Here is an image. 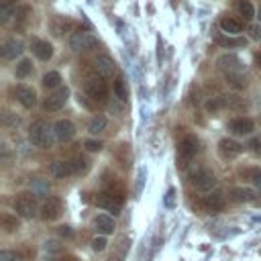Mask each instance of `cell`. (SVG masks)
Listing matches in <instances>:
<instances>
[{
    "label": "cell",
    "instance_id": "41",
    "mask_svg": "<svg viewBox=\"0 0 261 261\" xmlns=\"http://www.w3.org/2000/svg\"><path fill=\"white\" fill-rule=\"evenodd\" d=\"M255 155H261V137H253L251 141H249V145H247Z\"/></svg>",
    "mask_w": 261,
    "mask_h": 261
},
{
    "label": "cell",
    "instance_id": "42",
    "mask_svg": "<svg viewBox=\"0 0 261 261\" xmlns=\"http://www.w3.org/2000/svg\"><path fill=\"white\" fill-rule=\"evenodd\" d=\"M249 37L253 41H261V24H251L249 27Z\"/></svg>",
    "mask_w": 261,
    "mask_h": 261
},
{
    "label": "cell",
    "instance_id": "39",
    "mask_svg": "<svg viewBox=\"0 0 261 261\" xmlns=\"http://www.w3.org/2000/svg\"><path fill=\"white\" fill-rule=\"evenodd\" d=\"M4 124L6 126H18L20 124V118L16 114H12V112H6L4 114Z\"/></svg>",
    "mask_w": 261,
    "mask_h": 261
},
{
    "label": "cell",
    "instance_id": "5",
    "mask_svg": "<svg viewBox=\"0 0 261 261\" xmlns=\"http://www.w3.org/2000/svg\"><path fill=\"white\" fill-rule=\"evenodd\" d=\"M190 181H192V186H194L196 190H200V192H212V188L216 186L214 173H212L210 169H206V167H198L196 171H192V173H190Z\"/></svg>",
    "mask_w": 261,
    "mask_h": 261
},
{
    "label": "cell",
    "instance_id": "13",
    "mask_svg": "<svg viewBox=\"0 0 261 261\" xmlns=\"http://www.w3.org/2000/svg\"><path fill=\"white\" fill-rule=\"evenodd\" d=\"M255 128V122L247 116H237L232 120H228V130L232 135H251Z\"/></svg>",
    "mask_w": 261,
    "mask_h": 261
},
{
    "label": "cell",
    "instance_id": "26",
    "mask_svg": "<svg viewBox=\"0 0 261 261\" xmlns=\"http://www.w3.org/2000/svg\"><path fill=\"white\" fill-rule=\"evenodd\" d=\"M69 165H71V173H75V175H82V173H86L90 169V161L86 157H82V155H75L69 161Z\"/></svg>",
    "mask_w": 261,
    "mask_h": 261
},
{
    "label": "cell",
    "instance_id": "20",
    "mask_svg": "<svg viewBox=\"0 0 261 261\" xmlns=\"http://www.w3.org/2000/svg\"><path fill=\"white\" fill-rule=\"evenodd\" d=\"M22 53V41L20 39H8L2 45V57L4 59H16Z\"/></svg>",
    "mask_w": 261,
    "mask_h": 261
},
{
    "label": "cell",
    "instance_id": "34",
    "mask_svg": "<svg viewBox=\"0 0 261 261\" xmlns=\"http://www.w3.org/2000/svg\"><path fill=\"white\" fill-rule=\"evenodd\" d=\"M145 177H147V167H139V173H137V181H135V194H137V196L143 192V186H145Z\"/></svg>",
    "mask_w": 261,
    "mask_h": 261
},
{
    "label": "cell",
    "instance_id": "10",
    "mask_svg": "<svg viewBox=\"0 0 261 261\" xmlns=\"http://www.w3.org/2000/svg\"><path fill=\"white\" fill-rule=\"evenodd\" d=\"M218 153H220V157L226 159V161H228V159H237V157L243 153V145L237 143L234 139L224 137V139L218 141Z\"/></svg>",
    "mask_w": 261,
    "mask_h": 261
},
{
    "label": "cell",
    "instance_id": "22",
    "mask_svg": "<svg viewBox=\"0 0 261 261\" xmlns=\"http://www.w3.org/2000/svg\"><path fill=\"white\" fill-rule=\"evenodd\" d=\"M69 173H71V165H69V161H53V163L49 165V175L55 177V179L65 177V175H69Z\"/></svg>",
    "mask_w": 261,
    "mask_h": 261
},
{
    "label": "cell",
    "instance_id": "27",
    "mask_svg": "<svg viewBox=\"0 0 261 261\" xmlns=\"http://www.w3.org/2000/svg\"><path fill=\"white\" fill-rule=\"evenodd\" d=\"M31 71H33V61L27 59V57H22V59L16 63V67H14V75H16L18 80H24L27 75H31Z\"/></svg>",
    "mask_w": 261,
    "mask_h": 261
},
{
    "label": "cell",
    "instance_id": "36",
    "mask_svg": "<svg viewBox=\"0 0 261 261\" xmlns=\"http://www.w3.org/2000/svg\"><path fill=\"white\" fill-rule=\"evenodd\" d=\"M122 110H124V102H122V100H118V98H116V100H112V102L108 104V112H110V114L120 116V114H122Z\"/></svg>",
    "mask_w": 261,
    "mask_h": 261
},
{
    "label": "cell",
    "instance_id": "30",
    "mask_svg": "<svg viewBox=\"0 0 261 261\" xmlns=\"http://www.w3.org/2000/svg\"><path fill=\"white\" fill-rule=\"evenodd\" d=\"M114 96L118 98V100H126L128 98V90H126V82L122 80V77H116L114 80Z\"/></svg>",
    "mask_w": 261,
    "mask_h": 261
},
{
    "label": "cell",
    "instance_id": "31",
    "mask_svg": "<svg viewBox=\"0 0 261 261\" xmlns=\"http://www.w3.org/2000/svg\"><path fill=\"white\" fill-rule=\"evenodd\" d=\"M104 128H106V118H104V116H94L92 122H90V126H88L90 135H98V133H102Z\"/></svg>",
    "mask_w": 261,
    "mask_h": 261
},
{
    "label": "cell",
    "instance_id": "3",
    "mask_svg": "<svg viewBox=\"0 0 261 261\" xmlns=\"http://www.w3.org/2000/svg\"><path fill=\"white\" fill-rule=\"evenodd\" d=\"M198 153V139L194 135H186L177 145V167H186Z\"/></svg>",
    "mask_w": 261,
    "mask_h": 261
},
{
    "label": "cell",
    "instance_id": "35",
    "mask_svg": "<svg viewBox=\"0 0 261 261\" xmlns=\"http://www.w3.org/2000/svg\"><path fill=\"white\" fill-rule=\"evenodd\" d=\"M163 206L165 208H175V188H169L167 192H165V196H163Z\"/></svg>",
    "mask_w": 261,
    "mask_h": 261
},
{
    "label": "cell",
    "instance_id": "51",
    "mask_svg": "<svg viewBox=\"0 0 261 261\" xmlns=\"http://www.w3.org/2000/svg\"><path fill=\"white\" fill-rule=\"evenodd\" d=\"M259 122H261V120H259Z\"/></svg>",
    "mask_w": 261,
    "mask_h": 261
},
{
    "label": "cell",
    "instance_id": "17",
    "mask_svg": "<svg viewBox=\"0 0 261 261\" xmlns=\"http://www.w3.org/2000/svg\"><path fill=\"white\" fill-rule=\"evenodd\" d=\"M94 67H96V73L102 75V77H112L114 75V61L108 57V55H98L96 61H94Z\"/></svg>",
    "mask_w": 261,
    "mask_h": 261
},
{
    "label": "cell",
    "instance_id": "32",
    "mask_svg": "<svg viewBox=\"0 0 261 261\" xmlns=\"http://www.w3.org/2000/svg\"><path fill=\"white\" fill-rule=\"evenodd\" d=\"M2 226H4V230H6V232H14V230H18V228H20V224H18L16 216H12V214H4V216H2Z\"/></svg>",
    "mask_w": 261,
    "mask_h": 261
},
{
    "label": "cell",
    "instance_id": "44",
    "mask_svg": "<svg viewBox=\"0 0 261 261\" xmlns=\"http://www.w3.org/2000/svg\"><path fill=\"white\" fill-rule=\"evenodd\" d=\"M251 179H253V184L257 188H261V169H253L251 171Z\"/></svg>",
    "mask_w": 261,
    "mask_h": 261
},
{
    "label": "cell",
    "instance_id": "45",
    "mask_svg": "<svg viewBox=\"0 0 261 261\" xmlns=\"http://www.w3.org/2000/svg\"><path fill=\"white\" fill-rule=\"evenodd\" d=\"M59 234L71 239V237H73V230H71V226H59Z\"/></svg>",
    "mask_w": 261,
    "mask_h": 261
},
{
    "label": "cell",
    "instance_id": "6",
    "mask_svg": "<svg viewBox=\"0 0 261 261\" xmlns=\"http://www.w3.org/2000/svg\"><path fill=\"white\" fill-rule=\"evenodd\" d=\"M84 90H86L88 98H92L94 102H102V100L106 98V82H104V77L98 75V73L86 77Z\"/></svg>",
    "mask_w": 261,
    "mask_h": 261
},
{
    "label": "cell",
    "instance_id": "8",
    "mask_svg": "<svg viewBox=\"0 0 261 261\" xmlns=\"http://www.w3.org/2000/svg\"><path fill=\"white\" fill-rule=\"evenodd\" d=\"M96 45H98V39L92 33H88V31H77V33H73L69 37V49L75 51V53L88 51V49H92Z\"/></svg>",
    "mask_w": 261,
    "mask_h": 261
},
{
    "label": "cell",
    "instance_id": "50",
    "mask_svg": "<svg viewBox=\"0 0 261 261\" xmlns=\"http://www.w3.org/2000/svg\"><path fill=\"white\" fill-rule=\"evenodd\" d=\"M257 18H259V20H261V8H259V12H257Z\"/></svg>",
    "mask_w": 261,
    "mask_h": 261
},
{
    "label": "cell",
    "instance_id": "37",
    "mask_svg": "<svg viewBox=\"0 0 261 261\" xmlns=\"http://www.w3.org/2000/svg\"><path fill=\"white\" fill-rule=\"evenodd\" d=\"M33 192L35 194H49V184L47 181H43V179H35L33 181Z\"/></svg>",
    "mask_w": 261,
    "mask_h": 261
},
{
    "label": "cell",
    "instance_id": "19",
    "mask_svg": "<svg viewBox=\"0 0 261 261\" xmlns=\"http://www.w3.org/2000/svg\"><path fill=\"white\" fill-rule=\"evenodd\" d=\"M114 218L112 216H108V214H98L96 218H94V228H96V232L98 234H110V232H114Z\"/></svg>",
    "mask_w": 261,
    "mask_h": 261
},
{
    "label": "cell",
    "instance_id": "11",
    "mask_svg": "<svg viewBox=\"0 0 261 261\" xmlns=\"http://www.w3.org/2000/svg\"><path fill=\"white\" fill-rule=\"evenodd\" d=\"M41 218L43 220H57L59 216H61V200H57V198H53V196H49L43 204H41Z\"/></svg>",
    "mask_w": 261,
    "mask_h": 261
},
{
    "label": "cell",
    "instance_id": "25",
    "mask_svg": "<svg viewBox=\"0 0 261 261\" xmlns=\"http://www.w3.org/2000/svg\"><path fill=\"white\" fill-rule=\"evenodd\" d=\"M16 12H18V2L6 0V2L2 4V8H0V22H2V24L8 22L12 16H16Z\"/></svg>",
    "mask_w": 261,
    "mask_h": 261
},
{
    "label": "cell",
    "instance_id": "24",
    "mask_svg": "<svg viewBox=\"0 0 261 261\" xmlns=\"http://www.w3.org/2000/svg\"><path fill=\"white\" fill-rule=\"evenodd\" d=\"M220 29H222L224 35H239L243 31V24H241V20H237L232 16H224L220 20Z\"/></svg>",
    "mask_w": 261,
    "mask_h": 261
},
{
    "label": "cell",
    "instance_id": "15",
    "mask_svg": "<svg viewBox=\"0 0 261 261\" xmlns=\"http://www.w3.org/2000/svg\"><path fill=\"white\" fill-rule=\"evenodd\" d=\"M31 49H33L35 57H37V59H41V61H47V59H51V57H53V45H51L49 41L33 39V41H31Z\"/></svg>",
    "mask_w": 261,
    "mask_h": 261
},
{
    "label": "cell",
    "instance_id": "33",
    "mask_svg": "<svg viewBox=\"0 0 261 261\" xmlns=\"http://www.w3.org/2000/svg\"><path fill=\"white\" fill-rule=\"evenodd\" d=\"M204 108H206V112H218L220 108H224V104H222V96H216V98H210V100H206V104H204Z\"/></svg>",
    "mask_w": 261,
    "mask_h": 261
},
{
    "label": "cell",
    "instance_id": "1",
    "mask_svg": "<svg viewBox=\"0 0 261 261\" xmlns=\"http://www.w3.org/2000/svg\"><path fill=\"white\" fill-rule=\"evenodd\" d=\"M29 141L33 147H39V149H49L53 145V141H57L55 137V128L49 126L45 120H37L33 122L31 130H29Z\"/></svg>",
    "mask_w": 261,
    "mask_h": 261
},
{
    "label": "cell",
    "instance_id": "4",
    "mask_svg": "<svg viewBox=\"0 0 261 261\" xmlns=\"http://www.w3.org/2000/svg\"><path fill=\"white\" fill-rule=\"evenodd\" d=\"M39 208V202H37V194H20L16 200H14V212L22 218H33L37 214Z\"/></svg>",
    "mask_w": 261,
    "mask_h": 261
},
{
    "label": "cell",
    "instance_id": "18",
    "mask_svg": "<svg viewBox=\"0 0 261 261\" xmlns=\"http://www.w3.org/2000/svg\"><path fill=\"white\" fill-rule=\"evenodd\" d=\"M214 43L224 47V49H239V47H245L247 45V39L243 37H237V35H216L214 37Z\"/></svg>",
    "mask_w": 261,
    "mask_h": 261
},
{
    "label": "cell",
    "instance_id": "9",
    "mask_svg": "<svg viewBox=\"0 0 261 261\" xmlns=\"http://www.w3.org/2000/svg\"><path fill=\"white\" fill-rule=\"evenodd\" d=\"M67 96H69V88H67V86H59V88H55V92H51V94L45 98L43 108H45L47 112H57V110H61V108L65 106Z\"/></svg>",
    "mask_w": 261,
    "mask_h": 261
},
{
    "label": "cell",
    "instance_id": "38",
    "mask_svg": "<svg viewBox=\"0 0 261 261\" xmlns=\"http://www.w3.org/2000/svg\"><path fill=\"white\" fill-rule=\"evenodd\" d=\"M106 245H108V241H106L104 234H100V237H96V239L92 241V249H94V251H104Z\"/></svg>",
    "mask_w": 261,
    "mask_h": 261
},
{
    "label": "cell",
    "instance_id": "14",
    "mask_svg": "<svg viewBox=\"0 0 261 261\" xmlns=\"http://www.w3.org/2000/svg\"><path fill=\"white\" fill-rule=\"evenodd\" d=\"M53 128H55V137H57L59 143H69V141L73 139V135H75L73 122H71V120H65V118L57 120Z\"/></svg>",
    "mask_w": 261,
    "mask_h": 261
},
{
    "label": "cell",
    "instance_id": "47",
    "mask_svg": "<svg viewBox=\"0 0 261 261\" xmlns=\"http://www.w3.org/2000/svg\"><path fill=\"white\" fill-rule=\"evenodd\" d=\"M253 222H257V224H261V214H257V216H253Z\"/></svg>",
    "mask_w": 261,
    "mask_h": 261
},
{
    "label": "cell",
    "instance_id": "48",
    "mask_svg": "<svg viewBox=\"0 0 261 261\" xmlns=\"http://www.w3.org/2000/svg\"><path fill=\"white\" fill-rule=\"evenodd\" d=\"M253 202H255V204H257V206H261V194H259V196H257V198H255V200H253Z\"/></svg>",
    "mask_w": 261,
    "mask_h": 261
},
{
    "label": "cell",
    "instance_id": "16",
    "mask_svg": "<svg viewBox=\"0 0 261 261\" xmlns=\"http://www.w3.org/2000/svg\"><path fill=\"white\" fill-rule=\"evenodd\" d=\"M14 96H16V100L24 106V108H33L35 104H37V94H35V90L33 88H29V86H16L14 88Z\"/></svg>",
    "mask_w": 261,
    "mask_h": 261
},
{
    "label": "cell",
    "instance_id": "12",
    "mask_svg": "<svg viewBox=\"0 0 261 261\" xmlns=\"http://www.w3.org/2000/svg\"><path fill=\"white\" fill-rule=\"evenodd\" d=\"M202 208L206 210V212H210V214H214V212H220L222 208H224V194L222 192H208L204 198H202Z\"/></svg>",
    "mask_w": 261,
    "mask_h": 261
},
{
    "label": "cell",
    "instance_id": "2",
    "mask_svg": "<svg viewBox=\"0 0 261 261\" xmlns=\"http://www.w3.org/2000/svg\"><path fill=\"white\" fill-rule=\"evenodd\" d=\"M96 204L100 206V208H104V210H108V212H112V214H118L120 210H122V204H124V192H122V188H106L102 194H98V198H96Z\"/></svg>",
    "mask_w": 261,
    "mask_h": 261
},
{
    "label": "cell",
    "instance_id": "21",
    "mask_svg": "<svg viewBox=\"0 0 261 261\" xmlns=\"http://www.w3.org/2000/svg\"><path fill=\"white\" fill-rule=\"evenodd\" d=\"M222 104H224V108H230V110H237V112H243L249 106L245 102V98H241L239 94H226V96H222Z\"/></svg>",
    "mask_w": 261,
    "mask_h": 261
},
{
    "label": "cell",
    "instance_id": "43",
    "mask_svg": "<svg viewBox=\"0 0 261 261\" xmlns=\"http://www.w3.org/2000/svg\"><path fill=\"white\" fill-rule=\"evenodd\" d=\"M0 261H18V255L12 251H2L0 253Z\"/></svg>",
    "mask_w": 261,
    "mask_h": 261
},
{
    "label": "cell",
    "instance_id": "29",
    "mask_svg": "<svg viewBox=\"0 0 261 261\" xmlns=\"http://www.w3.org/2000/svg\"><path fill=\"white\" fill-rule=\"evenodd\" d=\"M59 86H61L59 71H47L43 75V88H59Z\"/></svg>",
    "mask_w": 261,
    "mask_h": 261
},
{
    "label": "cell",
    "instance_id": "46",
    "mask_svg": "<svg viewBox=\"0 0 261 261\" xmlns=\"http://www.w3.org/2000/svg\"><path fill=\"white\" fill-rule=\"evenodd\" d=\"M157 61H163V45H161V37H157Z\"/></svg>",
    "mask_w": 261,
    "mask_h": 261
},
{
    "label": "cell",
    "instance_id": "28",
    "mask_svg": "<svg viewBox=\"0 0 261 261\" xmlns=\"http://www.w3.org/2000/svg\"><path fill=\"white\" fill-rule=\"evenodd\" d=\"M237 6H239V12L241 16H245V20H253L255 18V6L251 4V0H237Z\"/></svg>",
    "mask_w": 261,
    "mask_h": 261
},
{
    "label": "cell",
    "instance_id": "7",
    "mask_svg": "<svg viewBox=\"0 0 261 261\" xmlns=\"http://www.w3.org/2000/svg\"><path fill=\"white\" fill-rule=\"evenodd\" d=\"M216 65H218V67L224 71V75H226V77H232V75H243V71H245L243 61H241L237 55H232V53L220 55V57L216 59Z\"/></svg>",
    "mask_w": 261,
    "mask_h": 261
},
{
    "label": "cell",
    "instance_id": "23",
    "mask_svg": "<svg viewBox=\"0 0 261 261\" xmlns=\"http://www.w3.org/2000/svg\"><path fill=\"white\" fill-rule=\"evenodd\" d=\"M228 196L232 202H253L255 200V194L251 188H230Z\"/></svg>",
    "mask_w": 261,
    "mask_h": 261
},
{
    "label": "cell",
    "instance_id": "40",
    "mask_svg": "<svg viewBox=\"0 0 261 261\" xmlns=\"http://www.w3.org/2000/svg\"><path fill=\"white\" fill-rule=\"evenodd\" d=\"M84 147H86L90 153H96V151L102 149V143H100V141H94V139H88V141H84Z\"/></svg>",
    "mask_w": 261,
    "mask_h": 261
},
{
    "label": "cell",
    "instance_id": "49",
    "mask_svg": "<svg viewBox=\"0 0 261 261\" xmlns=\"http://www.w3.org/2000/svg\"><path fill=\"white\" fill-rule=\"evenodd\" d=\"M257 65H259V69H261V55L257 57Z\"/></svg>",
    "mask_w": 261,
    "mask_h": 261
}]
</instances>
